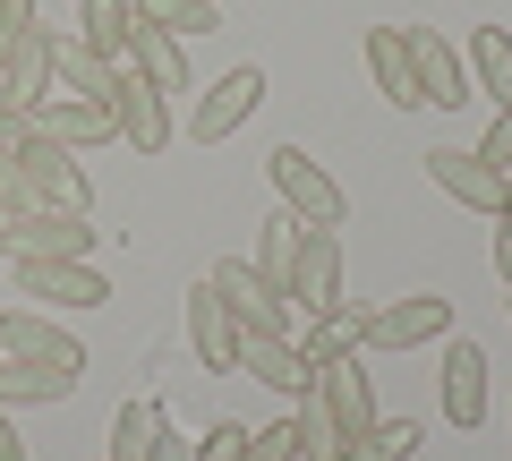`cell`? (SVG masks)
<instances>
[{
  "label": "cell",
  "instance_id": "obj_1",
  "mask_svg": "<svg viewBox=\"0 0 512 461\" xmlns=\"http://www.w3.org/2000/svg\"><path fill=\"white\" fill-rule=\"evenodd\" d=\"M265 180H274V205H291L308 231H342V180L308 146H274L265 154Z\"/></svg>",
  "mask_w": 512,
  "mask_h": 461
},
{
  "label": "cell",
  "instance_id": "obj_2",
  "mask_svg": "<svg viewBox=\"0 0 512 461\" xmlns=\"http://www.w3.org/2000/svg\"><path fill=\"white\" fill-rule=\"evenodd\" d=\"M205 282L222 291V308H231V325H239V333H291V316H299V308H291V291H282V282H265L248 257L205 265Z\"/></svg>",
  "mask_w": 512,
  "mask_h": 461
},
{
  "label": "cell",
  "instance_id": "obj_3",
  "mask_svg": "<svg viewBox=\"0 0 512 461\" xmlns=\"http://www.w3.org/2000/svg\"><path fill=\"white\" fill-rule=\"evenodd\" d=\"M94 231L86 214H60V205H26V214L0 222V248H9V265L18 257H94Z\"/></svg>",
  "mask_w": 512,
  "mask_h": 461
},
{
  "label": "cell",
  "instance_id": "obj_4",
  "mask_svg": "<svg viewBox=\"0 0 512 461\" xmlns=\"http://www.w3.org/2000/svg\"><path fill=\"white\" fill-rule=\"evenodd\" d=\"M444 333H453V299L410 291V299H393V308L359 316V351H419V342H444Z\"/></svg>",
  "mask_w": 512,
  "mask_h": 461
},
{
  "label": "cell",
  "instance_id": "obj_5",
  "mask_svg": "<svg viewBox=\"0 0 512 461\" xmlns=\"http://www.w3.org/2000/svg\"><path fill=\"white\" fill-rule=\"evenodd\" d=\"M18 171H26V188H35V205H60V214H86L94 205L86 163H77L69 146H52V137H35V129L18 137Z\"/></svg>",
  "mask_w": 512,
  "mask_h": 461
},
{
  "label": "cell",
  "instance_id": "obj_6",
  "mask_svg": "<svg viewBox=\"0 0 512 461\" xmlns=\"http://www.w3.org/2000/svg\"><path fill=\"white\" fill-rule=\"evenodd\" d=\"M256 103H265V69H222L214 86L197 94V111H188V137H197V146H222V137H239L256 120Z\"/></svg>",
  "mask_w": 512,
  "mask_h": 461
},
{
  "label": "cell",
  "instance_id": "obj_7",
  "mask_svg": "<svg viewBox=\"0 0 512 461\" xmlns=\"http://www.w3.org/2000/svg\"><path fill=\"white\" fill-rule=\"evenodd\" d=\"M291 308H299V316H342V231H308V222H299Z\"/></svg>",
  "mask_w": 512,
  "mask_h": 461
},
{
  "label": "cell",
  "instance_id": "obj_8",
  "mask_svg": "<svg viewBox=\"0 0 512 461\" xmlns=\"http://www.w3.org/2000/svg\"><path fill=\"white\" fill-rule=\"evenodd\" d=\"M402 43H410V77H419V103H427V111L478 103V94H470V69H461V43H444L436 26H402Z\"/></svg>",
  "mask_w": 512,
  "mask_h": 461
},
{
  "label": "cell",
  "instance_id": "obj_9",
  "mask_svg": "<svg viewBox=\"0 0 512 461\" xmlns=\"http://www.w3.org/2000/svg\"><path fill=\"white\" fill-rule=\"evenodd\" d=\"M427 180H436L453 205L487 214V222H504V214H512V180H504V171H487L470 146H436V154H427Z\"/></svg>",
  "mask_w": 512,
  "mask_h": 461
},
{
  "label": "cell",
  "instance_id": "obj_10",
  "mask_svg": "<svg viewBox=\"0 0 512 461\" xmlns=\"http://www.w3.org/2000/svg\"><path fill=\"white\" fill-rule=\"evenodd\" d=\"M111 129H120V146H137V154H163L171 146V94L163 86H146L137 69H120V86H111Z\"/></svg>",
  "mask_w": 512,
  "mask_h": 461
},
{
  "label": "cell",
  "instance_id": "obj_11",
  "mask_svg": "<svg viewBox=\"0 0 512 461\" xmlns=\"http://www.w3.org/2000/svg\"><path fill=\"white\" fill-rule=\"evenodd\" d=\"M52 60H60V26H26L18 52H9V69H0V103L18 111V120L43 103V94H60V69H52Z\"/></svg>",
  "mask_w": 512,
  "mask_h": 461
},
{
  "label": "cell",
  "instance_id": "obj_12",
  "mask_svg": "<svg viewBox=\"0 0 512 461\" xmlns=\"http://www.w3.org/2000/svg\"><path fill=\"white\" fill-rule=\"evenodd\" d=\"M26 299H60V308H103L111 282L94 274V257H18L9 265Z\"/></svg>",
  "mask_w": 512,
  "mask_h": 461
},
{
  "label": "cell",
  "instance_id": "obj_13",
  "mask_svg": "<svg viewBox=\"0 0 512 461\" xmlns=\"http://www.w3.org/2000/svg\"><path fill=\"white\" fill-rule=\"evenodd\" d=\"M239 376H256L265 393L299 402L316 368H308V351H299V333H239Z\"/></svg>",
  "mask_w": 512,
  "mask_h": 461
},
{
  "label": "cell",
  "instance_id": "obj_14",
  "mask_svg": "<svg viewBox=\"0 0 512 461\" xmlns=\"http://www.w3.org/2000/svg\"><path fill=\"white\" fill-rule=\"evenodd\" d=\"M444 419L461 436H478V419H487V351L470 333H444Z\"/></svg>",
  "mask_w": 512,
  "mask_h": 461
},
{
  "label": "cell",
  "instance_id": "obj_15",
  "mask_svg": "<svg viewBox=\"0 0 512 461\" xmlns=\"http://www.w3.org/2000/svg\"><path fill=\"white\" fill-rule=\"evenodd\" d=\"M316 402L333 410V427H342V444H359L367 427H376V402H367V368H359V351L350 359H316Z\"/></svg>",
  "mask_w": 512,
  "mask_h": 461
},
{
  "label": "cell",
  "instance_id": "obj_16",
  "mask_svg": "<svg viewBox=\"0 0 512 461\" xmlns=\"http://www.w3.org/2000/svg\"><path fill=\"white\" fill-rule=\"evenodd\" d=\"M26 129L35 137H52V146H69V154H86V146H111V111L103 103H77V94H43L35 111H26Z\"/></svg>",
  "mask_w": 512,
  "mask_h": 461
},
{
  "label": "cell",
  "instance_id": "obj_17",
  "mask_svg": "<svg viewBox=\"0 0 512 461\" xmlns=\"http://www.w3.org/2000/svg\"><path fill=\"white\" fill-rule=\"evenodd\" d=\"M188 351L205 359V376H239V325H231V308H222L214 282L188 291Z\"/></svg>",
  "mask_w": 512,
  "mask_h": 461
},
{
  "label": "cell",
  "instance_id": "obj_18",
  "mask_svg": "<svg viewBox=\"0 0 512 461\" xmlns=\"http://www.w3.org/2000/svg\"><path fill=\"white\" fill-rule=\"evenodd\" d=\"M86 368H60V359H9L0 351V410H52L77 393Z\"/></svg>",
  "mask_w": 512,
  "mask_h": 461
},
{
  "label": "cell",
  "instance_id": "obj_19",
  "mask_svg": "<svg viewBox=\"0 0 512 461\" xmlns=\"http://www.w3.org/2000/svg\"><path fill=\"white\" fill-rule=\"evenodd\" d=\"M128 26H137V0H69V26H60V35H77L86 52H103L111 69H128Z\"/></svg>",
  "mask_w": 512,
  "mask_h": 461
},
{
  "label": "cell",
  "instance_id": "obj_20",
  "mask_svg": "<svg viewBox=\"0 0 512 461\" xmlns=\"http://www.w3.org/2000/svg\"><path fill=\"white\" fill-rule=\"evenodd\" d=\"M128 69L146 77V86H163V94H188V52H180V35H163L154 18L128 26Z\"/></svg>",
  "mask_w": 512,
  "mask_h": 461
},
{
  "label": "cell",
  "instance_id": "obj_21",
  "mask_svg": "<svg viewBox=\"0 0 512 461\" xmlns=\"http://www.w3.org/2000/svg\"><path fill=\"white\" fill-rule=\"evenodd\" d=\"M0 351H9V359H60V368H86L77 333L52 325V316H0Z\"/></svg>",
  "mask_w": 512,
  "mask_h": 461
},
{
  "label": "cell",
  "instance_id": "obj_22",
  "mask_svg": "<svg viewBox=\"0 0 512 461\" xmlns=\"http://www.w3.org/2000/svg\"><path fill=\"white\" fill-rule=\"evenodd\" d=\"M367 77H376V94H384L393 111L419 103V77H410V43H402V26H367Z\"/></svg>",
  "mask_w": 512,
  "mask_h": 461
},
{
  "label": "cell",
  "instance_id": "obj_23",
  "mask_svg": "<svg viewBox=\"0 0 512 461\" xmlns=\"http://www.w3.org/2000/svg\"><path fill=\"white\" fill-rule=\"evenodd\" d=\"M461 69H470V94L512 103V35H504V26H478L470 52H461Z\"/></svg>",
  "mask_w": 512,
  "mask_h": 461
},
{
  "label": "cell",
  "instance_id": "obj_24",
  "mask_svg": "<svg viewBox=\"0 0 512 461\" xmlns=\"http://www.w3.org/2000/svg\"><path fill=\"white\" fill-rule=\"evenodd\" d=\"M154 436H163V402H154V393H128L120 419H111V453L103 461H154Z\"/></svg>",
  "mask_w": 512,
  "mask_h": 461
},
{
  "label": "cell",
  "instance_id": "obj_25",
  "mask_svg": "<svg viewBox=\"0 0 512 461\" xmlns=\"http://www.w3.org/2000/svg\"><path fill=\"white\" fill-rule=\"evenodd\" d=\"M60 94H77V103H111V86H120V69H111L103 52H86L77 35H60Z\"/></svg>",
  "mask_w": 512,
  "mask_h": 461
},
{
  "label": "cell",
  "instance_id": "obj_26",
  "mask_svg": "<svg viewBox=\"0 0 512 461\" xmlns=\"http://www.w3.org/2000/svg\"><path fill=\"white\" fill-rule=\"evenodd\" d=\"M291 257H299V214L291 205H274V214H265V231H256V274L265 282H282V291H291Z\"/></svg>",
  "mask_w": 512,
  "mask_h": 461
},
{
  "label": "cell",
  "instance_id": "obj_27",
  "mask_svg": "<svg viewBox=\"0 0 512 461\" xmlns=\"http://www.w3.org/2000/svg\"><path fill=\"white\" fill-rule=\"evenodd\" d=\"M291 436H299V461H342L350 444H342V427H333V410L316 402V385L299 393V419H291Z\"/></svg>",
  "mask_w": 512,
  "mask_h": 461
},
{
  "label": "cell",
  "instance_id": "obj_28",
  "mask_svg": "<svg viewBox=\"0 0 512 461\" xmlns=\"http://www.w3.org/2000/svg\"><path fill=\"white\" fill-rule=\"evenodd\" d=\"M137 18H154V26H163V35H214V26H222V0H137Z\"/></svg>",
  "mask_w": 512,
  "mask_h": 461
},
{
  "label": "cell",
  "instance_id": "obj_29",
  "mask_svg": "<svg viewBox=\"0 0 512 461\" xmlns=\"http://www.w3.org/2000/svg\"><path fill=\"white\" fill-rule=\"evenodd\" d=\"M419 444H427V427H419V419H376V427H367V436L350 444L342 461H410Z\"/></svg>",
  "mask_w": 512,
  "mask_h": 461
},
{
  "label": "cell",
  "instance_id": "obj_30",
  "mask_svg": "<svg viewBox=\"0 0 512 461\" xmlns=\"http://www.w3.org/2000/svg\"><path fill=\"white\" fill-rule=\"evenodd\" d=\"M299 351H308V368H316V359H350V351H359V316H308V333H299Z\"/></svg>",
  "mask_w": 512,
  "mask_h": 461
},
{
  "label": "cell",
  "instance_id": "obj_31",
  "mask_svg": "<svg viewBox=\"0 0 512 461\" xmlns=\"http://www.w3.org/2000/svg\"><path fill=\"white\" fill-rule=\"evenodd\" d=\"M478 163H487V171H504V180H512V103H495V120H487V137H478Z\"/></svg>",
  "mask_w": 512,
  "mask_h": 461
},
{
  "label": "cell",
  "instance_id": "obj_32",
  "mask_svg": "<svg viewBox=\"0 0 512 461\" xmlns=\"http://www.w3.org/2000/svg\"><path fill=\"white\" fill-rule=\"evenodd\" d=\"M239 461H299L291 419H274V427H248V453H239Z\"/></svg>",
  "mask_w": 512,
  "mask_h": 461
},
{
  "label": "cell",
  "instance_id": "obj_33",
  "mask_svg": "<svg viewBox=\"0 0 512 461\" xmlns=\"http://www.w3.org/2000/svg\"><path fill=\"white\" fill-rule=\"evenodd\" d=\"M239 453H248V419H214V427H205V444H197L188 461H239Z\"/></svg>",
  "mask_w": 512,
  "mask_h": 461
},
{
  "label": "cell",
  "instance_id": "obj_34",
  "mask_svg": "<svg viewBox=\"0 0 512 461\" xmlns=\"http://www.w3.org/2000/svg\"><path fill=\"white\" fill-rule=\"evenodd\" d=\"M26 26H43V18H35V0H0V69H9V52H18Z\"/></svg>",
  "mask_w": 512,
  "mask_h": 461
},
{
  "label": "cell",
  "instance_id": "obj_35",
  "mask_svg": "<svg viewBox=\"0 0 512 461\" xmlns=\"http://www.w3.org/2000/svg\"><path fill=\"white\" fill-rule=\"evenodd\" d=\"M26 205H35V188H26L18 154H0V222H9V214H26Z\"/></svg>",
  "mask_w": 512,
  "mask_h": 461
},
{
  "label": "cell",
  "instance_id": "obj_36",
  "mask_svg": "<svg viewBox=\"0 0 512 461\" xmlns=\"http://www.w3.org/2000/svg\"><path fill=\"white\" fill-rule=\"evenodd\" d=\"M495 274H504V291H512V214L495 222Z\"/></svg>",
  "mask_w": 512,
  "mask_h": 461
},
{
  "label": "cell",
  "instance_id": "obj_37",
  "mask_svg": "<svg viewBox=\"0 0 512 461\" xmlns=\"http://www.w3.org/2000/svg\"><path fill=\"white\" fill-rule=\"evenodd\" d=\"M188 453H197V444H188V436H171V419H163V436H154V461H188Z\"/></svg>",
  "mask_w": 512,
  "mask_h": 461
},
{
  "label": "cell",
  "instance_id": "obj_38",
  "mask_svg": "<svg viewBox=\"0 0 512 461\" xmlns=\"http://www.w3.org/2000/svg\"><path fill=\"white\" fill-rule=\"evenodd\" d=\"M0 461H26V436H18V419L0 410Z\"/></svg>",
  "mask_w": 512,
  "mask_h": 461
},
{
  "label": "cell",
  "instance_id": "obj_39",
  "mask_svg": "<svg viewBox=\"0 0 512 461\" xmlns=\"http://www.w3.org/2000/svg\"><path fill=\"white\" fill-rule=\"evenodd\" d=\"M18 137H26V120H18L9 103H0V154H18Z\"/></svg>",
  "mask_w": 512,
  "mask_h": 461
},
{
  "label": "cell",
  "instance_id": "obj_40",
  "mask_svg": "<svg viewBox=\"0 0 512 461\" xmlns=\"http://www.w3.org/2000/svg\"><path fill=\"white\" fill-rule=\"evenodd\" d=\"M504 308H512V291H504Z\"/></svg>",
  "mask_w": 512,
  "mask_h": 461
},
{
  "label": "cell",
  "instance_id": "obj_41",
  "mask_svg": "<svg viewBox=\"0 0 512 461\" xmlns=\"http://www.w3.org/2000/svg\"><path fill=\"white\" fill-rule=\"evenodd\" d=\"M0 257H9V248H0Z\"/></svg>",
  "mask_w": 512,
  "mask_h": 461
}]
</instances>
